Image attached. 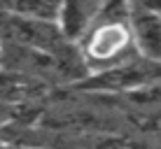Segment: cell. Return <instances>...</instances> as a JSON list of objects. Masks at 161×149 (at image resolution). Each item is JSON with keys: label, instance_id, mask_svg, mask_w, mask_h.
Returning <instances> with one entry per match:
<instances>
[{"label": "cell", "instance_id": "cell-1", "mask_svg": "<svg viewBox=\"0 0 161 149\" xmlns=\"http://www.w3.org/2000/svg\"><path fill=\"white\" fill-rule=\"evenodd\" d=\"M80 56L89 75L108 72L140 56L131 30V5L105 3L96 28L80 45Z\"/></svg>", "mask_w": 161, "mask_h": 149}, {"label": "cell", "instance_id": "cell-2", "mask_svg": "<svg viewBox=\"0 0 161 149\" xmlns=\"http://www.w3.org/2000/svg\"><path fill=\"white\" fill-rule=\"evenodd\" d=\"M131 30L138 54L161 65V12L149 3L131 5Z\"/></svg>", "mask_w": 161, "mask_h": 149}, {"label": "cell", "instance_id": "cell-3", "mask_svg": "<svg viewBox=\"0 0 161 149\" xmlns=\"http://www.w3.org/2000/svg\"><path fill=\"white\" fill-rule=\"evenodd\" d=\"M105 3H63L58 19V30L68 45H82L89 33L96 28Z\"/></svg>", "mask_w": 161, "mask_h": 149}, {"label": "cell", "instance_id": "cell-4", "mask_svg": "<svg viewBox=\"0 0 161 149\" xmlns=\"http://www.w3.org/2000/svg\"><path fill=\"white\" fill-rule=\"evenodd\" d=\"M61 9H63V3H44V0H19V3L5 5V14L9 16L33 21V24H52V26H58Z\"/></svg>", "mask_w": 161, "mask_h": 149}, {"label": "cell", "instance_id": "cell-5", "mask_svg": "<svg viewBox=\"0 0 161 149\" xmlns=\"http://www.w3.org/2000/svg\"><path fill=\"white\" fill-rule=\"evenodd\" d=\"M33 82L24 72L0 68V105H14L31 96Z\"/></svg>", "mask_w": 161, "mask_h": 149}, {"label": "cell", "instance_id": "cell-6", "mask_svg": "<svg viewBox=\"0 0 161 149\" xmlns=\"http://www.w3.org/2000/svg\"><path fill=\"white\" fill-rule=\"evenodd\" d=\"M5 149H35V147H5Z\"/></svg>", "mask_w": 161, "mask_h": 149}]
</instances>
